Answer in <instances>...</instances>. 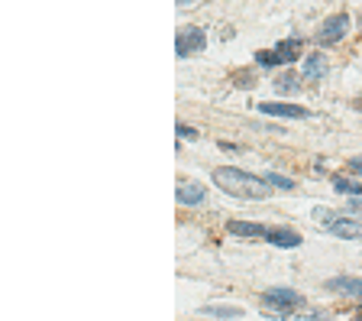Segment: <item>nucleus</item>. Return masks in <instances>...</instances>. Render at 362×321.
Instances as JSON below:
<instances>
[{"label":"nucleus","mask_w":362,"mask_h":321,"mask_svg":"<svg viewBox=\"0 0 362 321\" xmlns=\"http://www.w3.org/2000/svg\"><path fill=\"white\" fill-rule=\"evenodd\" d=\"M214 185L223 189L233 198H249V201H262L272 195V185L262 175H249L242 169H230V166H220L214 169Z\"/></svg>","instance_id":"f257e3e1"},{"label":"nucleus","mask_w":362,"mask_h":321,"mask_svg":"<svg viewBox=\"0 0 362 321\" xmlns=\"http://www.w3.org/2000/svg\"><path fill=\"white\" fill-rule=\"evenodd\" d=\"M230 234L236 237H259V240H269L275 246H297L301 244V234H295L291 227H265V224H252V221H230Z\"/></svg>","instance_id":"f03ea898"},{"label":"nucleus","mask_w":362,"mask_h":321,"mask_svg":"<svg viewBox=\"0 0 362 321\" xmlns=\"http://www.w3.org/2000/svg\"><path fill=\"white\" fill-rule=\"evenodd\" d=\"M314 217H317V221H320V224H324L334 237H346V240H356V237H362V221H356V217L334 214V211H324V208H317Z\"/></svg>","instance_id":"7ed1b4c3"},{"label":"nucleus","mask_w":362,"mask_h":321,"mask_svg":"<svg viewBox=\"0 0 362 321\" xmlns=\"http://www.w3.org/2000/svg\"><path fill=\"white\" fill-rule=\"evenodd\" d=\"M297 56H301V42L288 39V42H279L275 49H269V52H256V62L265 68H275V65H291Z\"/></svg>","instance_id":"20e7f679"},{"label":"nucleus","mask_w":362,"mask_h":321,"mask_svg":"<svg viewBox=\"0 0 362 321\" xmlns=\"http://www.w3.org/2000/svg\"><path fill=\"white\" fill-rule=\"evenodd\" d=\"M262 305L265 308H275V312H295V308L304 305V299L297 292H291V289H265L262 292Z\"/></svg>","instance_id":"39448f33"},{"label":"nucleus","mask_w":362,"mask_h":321,"mask_svg":"<svg viewBox=\"0 0 362 321\" xmlns=\"http://www.w3.org/2000/svg\"><path fill=\"white\" fill-rule=\"evenodd\" d=\"M204 46H207L204 29H197V26L178 29V36H175V52H178L181 58H185V56H195V52H201Z\"/></svg>","instance_id":"423d86ee"},{"label":"nucleus","mask_w":362,"mask_h":321,"mask_svg":"<svg viewBox=\"0 0 362 321\" xmlns=\"http://www.w3.org/2000/svg\"><path fill=\"white\" fill-rule=\"evenodd\" d=\"M346 29H349V17H346V13H336V17L324 19L317 39H320V46H330V42H340V39L346 36Z\"/></svg>","instance_id":"0eeeda50"},{"label":"nucleus","mask_w":362,"mask_h":321,"mask_svg":"<svg viewBox=\"0 0 362 321\" xmlns=\"http://www.w3.org/2000/svg\"><path fill=\"white\" fill-rule=\"evenodd\" d=\"M262 113H269V117H288V120H307L311 117V111L307 107H297V104H275V101H269V104H259Z\"/></svg>","instance_id":"6e6552de"},{"label":"nucleus","mask_w":362,"mask_h":321,"mask_svg":"<svg viewBox=\"0 0 362 321\" xmlns=\"http://www.w3.org/2000/svg\"><path fill=\"white\" fill-rule=\"evenodd\" d=\"M175 198L178 205H201L204 201V185L201 182H178Z\"/></svg>","instance_id":"1a4fd4ad"},{"label":"nucleus","mask_w":362,"mask_h":321,"mask_svg":"<svg viewBox=\"0 0 362 321\" xmlns=\"http://www.w3.org/2000/svg\"><path fill=\"white\" fill-rule=\"evenodd\" d=\"M330 289L334 292H343V295H356V299H362V279H353V276H336V279H330Z\"/></svg>","instance_id":"9d476101"},{"label":"nucleus","mask_w":362,"mask_h":321,"mask_svg":"<svg viewBox=\"0 0 362 321\" xmlns=\"http://www.w3.org/2000/svg\"><path fill=\"white\" fill-rule=\"evenodd\" d=\"M324 75H327V58L320 52H314L304 62V78H324Z\"/></svg>","instance_id":"9b49d317"},{"label":"nucleus","mask_w":362,"mask_h":321,"mask_svg":"<svg viewBox=\"0 0 362 321\" xmlns=\"http://www.w3.org/2000/svg\"><path fill=\"white\" fill-rule=\"evenodd\" d=\"M201 315H207V318H240V308H233V305H204L201 308Z\"/></svg>","instance_id":"f8f14e48"},{"label":"nucleus","mask_w":362,"mask_h":321,"mask_svg":"<svg viewBox=\"0 0 362 321\" xmlns=\"http://www.w3.org/2000/svg\"><path fill=\"white\" fill-rule=\"evenodd\" d=\"M334 189L343 191V195H353V198H362V182L356 179H343V175H334Z\"/></svg>","instance_id":"ddd939ff"},{"label":"nucleus","mask_w":362,"mask_h":321,"mask_svg":"<svg viewBox=\"0 0 362 321\" xmlns=\"http://www.w3.org/2000/svg\"><path fill=\"white\" fill-rule=\"evenodd\" d=\"M265 182H269V185H275V189H295V182L291 179H281V175H275V172H269V175H265Z\"/></svg>","instance_id":"4468645a"},{"label":"nucleus","mask_w":362,"mask_h":321,"mask_svg":"<svg viewBox=\"0 0 362 321\" xmlns=\"http://www.w3.org/2000/svg\"><path fill=\"white\" fill-rule=\"evenodd\" d=\"M279 88H281V91H295V81H291V78H281V81H279Z\"/></svg>","instance_id":"2eb2a0df"},{"label":"nucleus","mask_w":362,"mask_h":321,"mask_svg":"<svg viewBox=\"0 0 362 321\" xmlns=\"http://www.w3.org/2000/svg\"><path fill=\"white\" fill-rule=\"evenodd\" d=\"M349 169H353V172H359V175H362V156H356V159H349Z\"/></svg>","instance_id":"dca6fc26"},{"label":"nucleus","mask_w":362,"mask_h":321,"mask_svg":"<svg viewBox=\"0 0 362 321\" xmlns=\"http://www.w3.org/2000/svg\"><path fill=\"white\" fill-rule=\"evenodd\" d=\"M178 133H181V136H188V140H195V136H197L195 130H188V127H181V123H178Z\"/></svg>","instance_id":"f3484780"},{"label":"nucleus","mask_w":362,"mask_h":321,"mask_svg":"<svg viewBox=\"0 0 362 321\" xmlns=\"http://www.w3.org/2000/svg\"><path fill=\"white\" fill-rule=\"evenodd\" d=\"M353 321H362V312H356V315H353Z\"/></svg>","instance_id":"a211bd4d"}]
</instances>
